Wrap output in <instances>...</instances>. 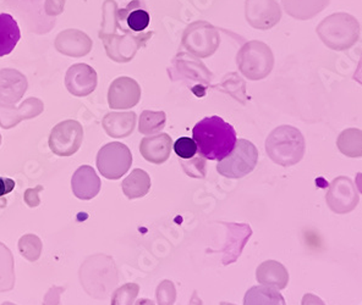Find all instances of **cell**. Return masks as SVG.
<instances>
[{"mask_svg":"<svg viewBox=\"0 0 362 305\" xmlns=\"http://www.w3.org/2000/svg\"><path fill=\"white\" fill-rule=\"evenodd\" d=\"M192 139L201 157L217 162L233 152L238 140L235 128L219 116L204 117L197 122L192 130Z\"/></svg>","mask_w":362,"mask_h":305,"instance_id":"cell-1","label":"cell"},{"mask_svg":"<svg viewBox=\"0 0 362 305\" xmlns=\"http://www.w3.org/2000/svg\"><path fill=\"white\" fill-rule=\"evenodd\" d=\"M82 287L95 299H105L118 285V270L110 256L95 254L87 258L78 271Z\"/></svg>","mask_w":362,"mask_h":305,"instance_id":"cell-2","label":"cell"},{"mask_svg":"<svg viewBox=\"0 0 362 305\" xmlns=\"http://www.w3.org/2000/svg\"><path fill=\"white\" fill-rule=\"evenodd\" d=\"M268 157L281 167H293L301 162L305 152V140L299 131L289 126L272 132L266 143Z\"/></svg>","mask_w":362,"mask_h":305,"instance_id":"cell-3","label":"cell"},{"mask_svg":"<svg viewBox=\"0 0 362 305\" xmlns=\"http://www.w3.org/2000/svg\"><path fill=\"white\" fill-rule=\"evenodd\" d=\"M257 162V148L249 140L240 139L236 140L233 152L218 162L217 171L228 179H243L255 170Z\"/></svg>","mask_w":362,"mask_h":305,"instance_id":"cell-4","label":"cell"},{"mask_svg":"<svg viewBox=\"0 0 362 305\" xmlns=\"http://www.w3.org/2000/svg\"><path fill=\"white\" fill-rule=\"evenodd\" d=\"M100 175L108 180H119L130 170L132 154L125 144L112 142L102 147L95 159Z\"/></svg>","mask_w":362,"mask_h":305,"instance_id":"cell-5","label":"cell"},{"mask_svg":"<svg viewBox=\"0 0 362 305\" xmlns=\"http://www.w3.org/2000/svg\"><path fill=\"white\" fill-rule=\"evenodd\" d=\"M83 139L82 126L75 120L55 126L49 136V148L58 157H71L80 149Z\"/></svg>","mask_w":362,"mask_h":305,"instance_id":"cell-6","label":"cell"},{"mask_svg":"<svg viewBox=\"0 0 362 305\" xmlns=\"http://www.w3.org/2000/svg\"><path fill=\"white\" fill-rule=\"evenodd\" d=\"M326 199L328 207L337 214L353 211L360 201L358 189L354 186L353 181L345 176H340L329 184Z\"/></svg>","mask_w":362,"mask_h":305,"instance_id":"cell-7","label":"cell"},{"mask_svg":"<svg viewBox=\"0 0 362 305\" xmlns=\"http://www.w3.org/2000/svg\"><path fill=\"white\" fill-rule=\"evenodd\" d=\"M224 225L228 229V234H226V246L222 249L224 253L223 264L229 265L238 261V258L241 256L245 244L247 243L252 234V229L249 225L246 224Z\"/></svg>","mask_w":362,"mask_h":305,"instance_id":"cell-8","label":"cell"},{"mask_svg":"<svg viewBox=\"0 0 362 305\" xmlns=\"http://www.w3.org/2000/svg\"><path fill=\"white\" fill-rule=\"evenodd\" d=\"M100 186L102 182L100 177L90 165L78 167L71 179L74 196L81 201H90L98 196Z\"/></svg>","mask_w":362,"mask_h":305,"instance_id":"cell-9","label":"cell"},{"mask_svg":"<svg viewBox=\"0 0 362 305\" xmlns=\"http://www.w3.org/2000/svg\"><path fill=\"white\" fill-rule=\"evenodd\" d=\"M43 112V104L37 99H30L18 109L8 108L0 105V126L9 130L18 125V122L28 119H33Z\"/></svg>","mask_w":362,"mask_h":305,"instance_id":"cell-10","label":"cell"},{"mask_svg":"<svg viewBox=\"0 0 362 305\" xmlns=\"http://www.w3.org/2000/svg\"><path fill=\"white\" fill-rule=\"evenodd\" d=\"M173 142L169 136L158 135L146 137L141 140L140 152L147 162L160 165L167 162L172 152Z\"/></svg>","mask_w":362,"mask_h":305,"instance_id":"cell-11","label":"cell"},{"mask_svg":"<svg viewBox=\"0 0 362 305\" xmlns=\"http://www.w3.org/2000/svg\"><path fill=\"white\" fill-rule=\"evenodd\" d=\"M256 277L263 286L284 289L289 283V274L284 265L276 261H267L259 264L256 270Z\"/></svg>","mask_w":362,"mask_h":305,"instance_id":"cell-12","label":"cell"},{"mask_svg":"<svg viewBox=\"0 0 362 305\" xmlns=\"http://www.w3.org/2000/svg\"><path fill=\"white\" fill-rule=\"evenodd\" d=\"M21 40V31L11 15L0 14V56L9 55Z\"/></svg>","mask_w":362,"mask_h":305,"instance_id":"cell-13","label":"cell"},{"mask_svg":"<svg viewBox=\"0 0 362 305\" xmlns=\"http://www.w3.org/2000/svg\"><path fill=\"white\" fill-rule=\"evenodd\" d=\"M105 132L114 138H125L135 127V114H109L103 120Z\"/></svg>","mask_w":362,"mask_h":305,"instance_id":"cell-14","label":"cell"},{"mask_svg":"<svg viewBox=\"0 0 362 305\" xmlns=\"http://www.w3.org/2000/svg\"><path fill=\"white\" fill-rule=\"evenodd\" d=\"M122 192L129 199L145 197L150 192L151 177L146 171L135 169L122 184Z\"/></svg>","mask_w":362,"mask_h":305,"instance_id":"cell-15","label":"cell"},{"mask_svg":"<svg viewBox=\"0 0 362 305\" xmlns=\"http://www.w3.org/2000/svg\"><path fill=\"white\" fill-rule=\"evenodd\" d=\"M244 305H286L278 289L268 286H254L246 292Z\"/></svg>","mask_w":362,"mask_h":305,"instance_id":"cell-16","label":"cell"},{"mask_svg":"<svg viewBox=\"0 0 362 305\" xmlns=\"http://www.w3.org/2000/svg\"><path fill=\"white\" fill-rule=\"evenodd\" d=\"M14 286V256L4 243L0 242V293L11 291Z\"/></svg>","mask_w":362,"mask_h":305,"instance_id":"cell-17","label":"cell"},{"mask_svg":"<svg viewBox=\"0 0 362 305\" xmlns=\"http://www.w3.org/2000/svg\"><path fill=\"white\" fill-rule=\"evenodd\" d=\"M122 14L125 15V23L127 28L134 33H141V32L147 30L150 26V14L142 8H134V4L130 5L127 9L122 11Z\"/></svg>","mask_w":362,"mask_h":305,"instance_id":"cell-18","label":"cell"},{"mask_svg":"<svg viewBox=\"0 0 362 305\" xmlns=\"http://www.w3.org/2000/svg\"><path fill=\"white\" fill-rule=\"evenodd\" d=\"M18 248L20 254L26 261L35 263L41 258L43 243H42L41 238L36 234H23V237L18 239Z\"/></svg>","mask_w":362,"mask_h":305,"instance_id":"cell-19","label":"cell"},{"mask_svg":"<svg viewBox=\"0 0 362 305\" xmlns=\"http://www.w3.org/2000/svg\"><path fill=\"white\" fill-rule=\"evenodd\" d=\"M164 122L163 112H145L141 115L140 132L144 135H153L163 128Z\"/></svg>","mask_w":362,"mask_h":305,"instance_id":"cell-20","label":"cell"},{"mask_svg":"<svg viewBox=\"0 0 362 305\" xmlns=\"http://www.w3.org/2000/svg\"><path fill=\"white\" fill-rule=\"evenodd\" d=\"M140 286L137 283H125L115 289L112 296V305H134L139 296Z\"/></svg>","mask_w":362,"mask_h":305,"instance_id":"cell-21","label":"cell"},{"mask_svg":"<svg viewBox=\"0 0 362 305\" xmlns=\"http://www.w3.org/2000/svg\"><path fill=\"white\" fill-rule=\"evenodd\" d=\"M182 170L185 171V174L194 179H204L206 176V159L201 157H191V159H179Z\"/></svg>","mask_w":362,"mask_h":305,"instance_id":"cell-22","label":"cell"},{"mask_svg":"<svg viewBox=\"0 0 362 305\" xmlns=\"http://www.w3.org/2000/svg\"><path fill=\"white\" fill-rule=\"evenodd\" d=\"M156 298L158 305H174L177 301V289L172 281L164 280L156 289Z\"/></svg>","mask_w":362,"mask_h":305,"instance_id":"cell-23","label":"cell"},{"mask_svg":"<svg viewBox=\"0 0 362 305\" xmlns=\"http://www.w3.org/2000/svg\"><path fill=\"white\" fill-rule=\"evenodd\" d=\"M174 150L179 159H191L197 154V145L190 137H181L174 143Z\"/></svg>","mask_w":362,"mask_h":305,"instance_id":"cell-24","label":"cell"},{"mask_svg":"<svg viewBox=\"0 0 362 305\" xmlns=\"http://www.w3.org/2000/svg\"><path fill=\"white\" fill-rule=\"evenodd\" d=\"M45 187L43 186H37L35 189H26L23 199L25 203L28 204L30 208H36L41 204V198H40V192L43 191Z\"/></svg>","mask_w":362,"mask_h":305,"instance_id":"cell-25","label":"cell"},{"mask_svg":"<svg viewBox=\"0 0 362 305\" xmlns=\"http://www.w3.org/2000/svg\"><path fill=\"white\" fill-rule=\"evenodd\" d=\"M62 292H64V287L53 286L49 291L47 292L45 299H43V305H59Z\"/></svg>","mask_w":362,"mask_h":305,"instance_id":"cell-26","label":"cell"},{"mask_svg":"<svg viewBox=\"0 0 362 305\" xmlns=\"http://www.w3.org/2000/svg\"><path fill=\"white\" fill-rule=\"evenodd\" d=\"M15 189V181L8 177H0V198L11 193Z\"/></svg>","mask_w":362,"mask_h":305,"instance_id":"cell-27","label":"cell"},{"mask_svg":"<svg viewBox=\"0 0 362 305\" xmlns=\"http://www.w3.org/2000/svg\"><path fill=\"white\" fill-rule=\"evenodd\" d=\"M301 305H326L325 304V301H322L321 298H318V297L315 296V294H311V293H308V294H305L303 298V303Z\"/></svg>","mask_w":362,"mask_h":305,"instance_id":"cell-28","label":"cell"},{"mask_svg":"<svg viewBox=\"0 0 362 305\" xmlns=\"http://www.w3.org/2000/svg\"><path fill=\"white\" fill-rule=\"evenodd\" d=\"M189 305H204L202 304V301H201L199 296H197V292H194L192 298H191L190 304Z\"/></svg>","mask_w":362,"mask_h":305,"instance_id":"cell-29","label":"cell"},{"mask_svg":"<svg viewBox=\"0 0 362 305\" xmlns=\"http://www.w3.org/2000/svg\"><path fill=\"white\" fill-rule=\"evenodd\" d=\"M135 305H156L153 301H151V299H146V298H141L139 301H135L134 303Z\"/></svg>","mask_w":362,"mask_h":305,"instance_id":"cell-30","label":"cell"},{"mask_svg":"<svg viewBox=\"0 0 362 305\" xmlns=\"http://www.w3.org/2000/svg\"><path fill=\"white\" fill-rule=\"evenodd\" d=\"M221 305H235V304H233V303H226V301H222V303H221Z\"/></svg>","mask_w":362,"mask_h":305,"instance_id":"cell-31","label":"cell"},{"mask_svg":"<svg viewBox=\"0 0 362 305\" xmlns=\"http://www.w3.org/2000/svg\"><path fill=\"white\" fill-rule=\"evenodd\" d=\"M1 305H16L14 304V303H10V301H5V303H3Z\"/></svg>","mask_w":362,"mask_h":305,"instance_id":"cell-32","label":"cell"},{"mask_svg":"<svg viewBox=\"0 0 362 305\" xmlns=\"http://www.w3.org/2000/svg\"><path fill=\"white\" fill-rule=\"evenodd\" d=\"M0 144H1V136H0Z\"/></svg>","mask_w":362,"mask_h":305,"instance_id":"cell-33","label":"cell"}]
</instances>
